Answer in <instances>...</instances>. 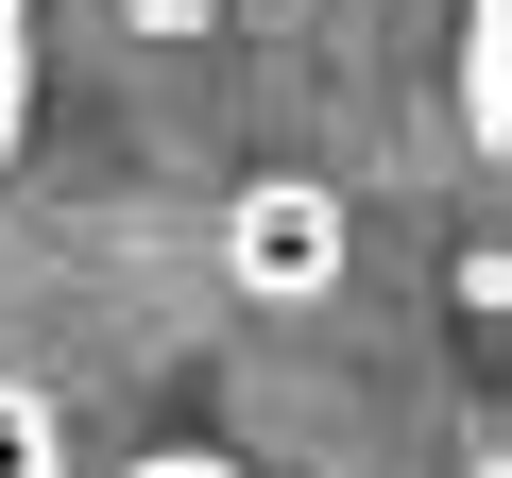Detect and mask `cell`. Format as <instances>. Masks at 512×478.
Segmentation results:
<instances>
[{"label": "cell", "instance_id": "6da1fadb", "mask_svg": "<svg viewBox=\"0 0 512 478\" xmlns=\"http://www.w3.org/2000/svg\"><path fill=\"white\" fill-rule=\"evenodd\" d=\"M205 257H222L239 308H325V291H342V205H325L308 171H256V188L205 222Z\"/></svg>", "mask_w": 512, "mask_h": 478}, {"label": "cell", "instance_id": "7a4b0ae2", "mask_svg": "<svg viewBox=\"0 0 512 478\" xmlns=\"http://www.w3.org/2000/svg\"><path fill=\"white\" fill-rule=\"evenodd\" d=\"M0 478H69V393L0 359Z\"/></svg>", "mask_w": 512, "mask_h": 478}, {"label": "cell", "instance_id": "3957f363", "mask_svg": "<svg viewBox=\"0 0 512 478\" xmlns=\"http://www.w3.org/2000/svg\"><path fill=\"white\" fill-rule=\"evenodd\" d=\"M461 120L512 154V0H461Z\"/></svg>", "mask_w": 512, "mask_h": 478}, {"label": "cell", "instance_id": "277c9868", "mask_svg": "<svg viewBox=\"0 0 512 478\" xmlns=\"http://www.w3.org/2000/svg\"><path fill=\"white\" fill-rule=\"evenodd\" d=\"M18 120H35V18L0 0V154H18Z\"/></svg>", "mask_w": 512, "mask_h": 478}, {"label": "cell", "instance_id": "5b68a950", "mask_svg": "<svg viewBox=\"0 0 512 478\" xmlns=\"http://www.w3.org/2000/svg\"><path fill=\"white\" fill-rule=\"evenodd\" d=\"M120 478H239L222 444H154V461H120Z\"/></svg>", "mask_w": 512, "mask_h": 478}, {"label": "cell", "instance_id": "8992f818", "mask_svg": "<svg viewBox=\"0 0 512 478\" xmlns=\"http://www.w3.org/2000/svg\"><path fill=\"white\" fill-rule=\"evenodd\" d=\"M239 18H308V0H239Z\"/></svg>", "mask_w": 512, "mask_h": 478}]
</instances>
